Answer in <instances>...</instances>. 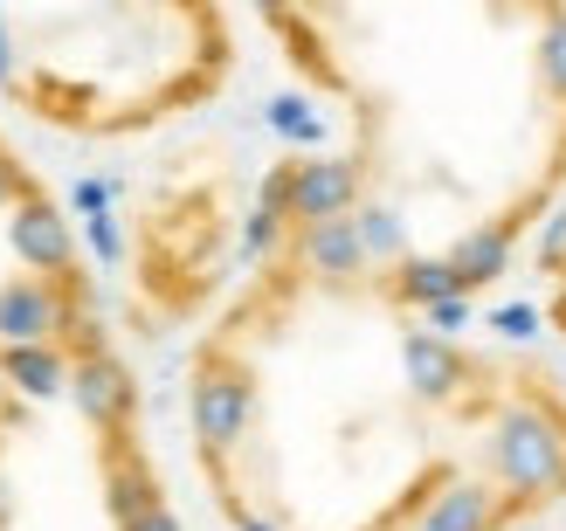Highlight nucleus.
Returning <instances> with one entry per match:
<instances>
[{
	"label": "nucleus",
	"instance_id": "20e7f679",
	"mask_svg": "<svg viewBox=\"0 0 566 531\" xmlns=\"http://www.w3.org/2000/svg\"><path fill=\"white\" fill-rule=\"evenodd\" d=\"M256 180H242L229 152H180L138 193L125 235L97 229V248L125 263V325L138 339L193 331L242 269V229Z\"/></svg>",
	"mask_w": 566,
	"mask_h": 531
},
{
	"label": "nucleus",
	"instance_id": "7ed1b4c3",
	"mask_svg": "<svg viewBox=\"0 0 566 531\" xmlns=\"http://www.w3.org/2000/svg\"><path fill=\"white\" fill-rule=\"evenodd\" d=\"M235 63V0H0V110L76 146L201 118Z\"/></svg>",
	"mask_w": 566,
	"mask_h": 531
},
{
	"label": "nucleus",
	"instance_id": "39448f33",
	"mask_svg": "<svg viewBox=\"0 0 566 531\" xmlns=\"http://www.w3.org/2000/svg\"><path fill=\"white\" fill-rule=\"evenodd\" d=\"M532 276H539V318H546V339L566 359V214L546 229V242L532 248Z\"/></svg>",
	"mask_w": 566,
	"mask_h": 531
},
{
	"label": "nucleus",
	"instance_id": "f257e3e1",
	"mask_svg": "<svg viewBox=\"0 0 566 531\" xmlns=\"http://www.w3.org/2000/svg\"><path fill=\"white\" fill-rule=\"evenodd\" d=\"M221 531H546L566 518V359L476 331L387 242L338 152L256 173L229 297L180 359Z\"/></svg>",
	"mask_w": 566,
	"mask_h": 531
},
{
	"label": "nucleus",
	"instance_id": "f03ea898",
	"mask_svg": "<svg viewBox=\"0 0 566 531\" xmlns=\"http://www.w3.org/2000/svg\"><path fill=\"white\" fill-rule=\"evenodd\" d=\"M408 256L484 297L566 214V0H235Z\"/></svg>",
	"mask_w": 566,
	"mask_h": 531
}]
</instances>
